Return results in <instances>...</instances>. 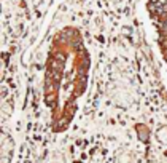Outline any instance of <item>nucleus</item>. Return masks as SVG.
Returning <instances> with one entry per match:
<instances>
[{
  "label": "nucleus",
  "instance_id": "obj_2",
  "mask_svg": "<svg viewBox=\"0 0 167 163\" xmlns=\"http://www.w3.org/2000/svg\"><path fill=\"white\" fill-rule=\"evenodd\" d=\"M156 26H158V40L162 59L167 66V3L161 5L156 11Z\"/></svg>",
  "mask_w": 167,
  "mask_h": 163
},
{
  "label": "nucleus",
  "instance_id": "obj_1",
  "mask_svg": "<svg viewBox=\"0 0 167 163\" xmlns=\"http://www.w3.org/2000/svg\"><path fill=\"white\" fill-rule=\"evenodd\" d=\"M91 58L80 39H62L53 45L43 70V101L49 126L56 133L69 130L88 91Z\"/></svg>",
  "mask_w": 167,
  "mask_h": 163
}]
</instances>
